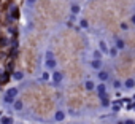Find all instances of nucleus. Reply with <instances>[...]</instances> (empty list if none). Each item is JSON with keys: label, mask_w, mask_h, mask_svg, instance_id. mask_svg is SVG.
<instances>
[{"label": "nucleus", "mask_w": 135, "mask_h": 124, "mask_svg": "<svg viewBox=\"0 0 135 124\" xmlns=\"http://www.w3.org/2000/svg\"><path fill=\"white\" fill-rule=\"evenodd\" d=\"M48 57H49V59L46 60V65H48L49 69H54V67H56V60L52 59V56H51V54H48Z\"/></svg>", "instance_id": "2"}, {"label": "nucleus", "mask_w": 135, "mask_h": 124, "mask_svg": "<svg viewBox=\"0 0 135 124\" xmlns=\"http://www.w3.org/2000/svg\"><path fill=\"white\" fill-rule=\"evenodd\" d=\"M13 78H15V80H21V78H22V73H21V72H16V73L13 75Z\"/></svg>", "instance_id": "10"}, {"label": "nucleus", "mask_w": 135, "mask_h": 124, "mask_svg": "<svg viewBox=\"0 0 135 124\" xmlns=\"http://www.w3.org/2000/svg\"><path fill=\"white\" fill-rule=\"evenodd\" d=\"M100 48H102V51H103V53L107 51V45H105V43H100Z\"/></svg>", "instance_id": "17"}, {"label": "nucleus", "mask_w": 135, "mask_h": 124, "mask_svg": "<svg viewBox=\"0 0 135 124\" xmlns=\"http://www.w3.org/2000/svg\"><path fill=\"white\" fill-rule=\"evenodd\" d=\"M27 2H29V3H33V2H35V0H27Z\"/></svg>", "instance_id": "20"}, {"label": "nucleus", "mask_w": 135, "mask_h": 124, "mask_svg": "<svg viewBox=\"0 0 135 124\" xmlns=\"http://www.w3.org/2000/svg\"><path fill=\"white\" fill-rule=\"evenodd\" d=\"M11 122H13L11 118H8V116L7 118H2V124H11Z\"/></svg>", "instance_id": "6"}, {"label": "nucleus", "mask_w": 135, "mask_h": 124, "mask_svg": "<svg viewBox=\"0 0 135 124\" xmlns=\"http://www.w3.org/2000/svg\"><path fill=\"white\" fill-rule=\"evenodd\" d=\"M133 86H135V81H133V80H127V81H126V88H127V89H130V88H133Z\"/></svg>", "instance_id": "4"}, {"label": "nucleus", "mask_w": 135, "mask_h": 124, "mask_svg": "<svg viewBox=\"0 0 135 124\" xmlns=\"http://www.w3.org/2000/svg\"><path fill=\"white\" fill-rule=\"evenodd\" d=\"M91 65H92L94 69H100V62H99V59H97V60H94V62H92Z\"/></svg>", "instance_id": "8"}, {"label": "nucleus", "mask_w": 135, "mask_h": 124, "mask_svg": "<svg viewBox=\"0 0 135 124\" xmlns=\"http://www.w3.org/2000/svg\"><path fill=\"white\" fill-rule=\"evenodd\" d=\"M56 119H57V121H62V119H64V113H62V111H57V113H56Z\"/></svg>", "instance_id": "7"}, {"label": "nucleus", "mask_w": 135, "mask_h": 124, "mask_svg": "<svg viewBox=\"0 0 135 124\" xmlns=\"http://www.w3.org/2000/svg\"><path fill=\"white\" fill-rule=\"evenodd\" d=\"M86 88H88V89H94V83H92V81H88V83H86Z\"/></svg>", "instance_id": "13"}, {"label": "nucleus", "mask_w": 135, "mask_h": 124, "mask_svg": "<svg viewBox=\"0 0 135 124\" xmlns=\"http://www.w3.org/2000/svg\"><path fill=\"white\" fill-rule=\"evenodd\" d=\"M80 24H81V27H84V29H86V27H88V26H89V24H88V21H86V19H83V21H81V22H80Z\"/></svg>", "instance_id": "15"}, {"label": "nucleus", "mask_w": 135, "mask_h": 124, "mask_svg": "<svg viewBox=\"0 0 135 124\" xmlns=\"http://www.w3.org/2000/svg\"><path fill=\"white\" fill-rule=\"evenodd\" d=\"M94 57H95V59H100V57H102V54H100L99 51H95V53H94Z\"/></svg>", "instance_id": "16"}, {"label": "nucleus", "mask_w": 135, "mask_h": 124, "mask_svg": "<svg viewBox=\"0 0 135 124\" xmlns=\"http://www.w3.org/2000/svg\"><path fill=\"white\" fill-rule=\"evenodd\" d=\"M119 124H124V122H119Z\"/></svg>", "instance_id": "21"}, {"label": "nucleus", "mask_w": 135, "mask_h": 124, "mask_svg": "<svg viewBox=\"0 0 135 124\" xmlns=\"http://www.w3.org/2000/svg\"><path fill=\"white\" fill-rule=\"evenodd\" d=\"M99 92H100V96H103V94H105V86H103V84H100V86H99Z\"/></svg>", "instance_id": "11"}, {"label": "nucleus", "mask_w": 135, "mask_h": 124, "mask_svg": "<svg viewBox=\"0 0 135 124\" xmlns=\"http://www.w3.org/2000/svg\"><path fill=\"white\" fill-rule=\"evenodd\" d=\"M15 108H16V110H21V108H22V102H19V100H18V102L15 103Z\"/></svg>", "instance_id": "12"}, {"label": "nucleus", "mask_w": 135, "mask_h": 124, "mask_svg": "<svg viewBox=\"0 0 135 124\" xmlns=\"http://www.w3.org/2000/svg\"><path fill=\"white\" fill-rule=\"evenodd\" d=\"M52 80H54V83H60V81H62V73L54 72V73H52Z\"/></svg>", "instance_id": "3"}, {"label": "nucleus", "mask_w": 135, "mask_h": 124, "mask_svg": "<svg viewBox=\"0 0 135 124\" xmlns=\"http://www.w3.org/2000/svg\"><path fill=\"white\" fill-rule=\"evenodd\" d=\"M132 22H133V24H135V15H133V16H132Z\"/></svg>", "instance_id": "19"}, {"label": "nucleus", "mask_w": 135, "mask_h": 124, "mask_svg": "<svg viewBox=\"0 0 135 124\" xmlns=\"http://www.w3.org/2000/svg\"><path fill=\"white\" fill-rule=\"evenodd\" d=\"M99 78H100L102 81H105V80L108 78V73H107V72H100V73H99Z\"/></svg>", "instance_id": "5"}, {"label": "nucleus", "mask_w": 135, "mask_h": 124, "mask_svg": "<svg viewBox=\"0 0 135 124\" xmlns=\"http://www.w3.org/2000/svg\"><path fill=\"white\" fill-rule=\"evenodd\" d=\"M16 94H18V91H16L15 88H13V89H10V91L7 92V96H5V100H7V102H13V99H15V96H16Z\"/></svg>", "instance_id": "1"}, {"label": "nucleus", "mask_w": 135, "mask_h": 124, "mask_svg": "<svg viewBox=\"0 0 135 124\" xmlns=\"http://www.w3.org/2000/svg\"><path fill=\"white\" fill-rule=\"evenodd\" d=\"M72 11H73V13H78V11H80V7H78V5H73V7H72Z\"/></svg>", "instance_id": "14"}, {"label": "nucleus", "mask_w": 135, "mask_h": 124, "mask_svg": "<svg viewBox=\"0 0 135 124\" xmlns=\"http://www.w3.org/2000/svg\"><path fill=\"white\" fill-rule=\"evenodd\" d=\"M126 124H135V121H132V119H129V121H127Z\"/></svg>", "instance_id": "18"}, {"label": "nucleus", "mask_w": 135, "mask_h": 124, "mask_svg": "<svg viewBox=\"0 0 135 124\" xmlns=\"http://www.w3.org/2000/svg\"><path fill=\"white\" fill-rule=\"evenodd\" d=\"M116 46H118L119 49H122V48H124V41H122V40H118V41H116Z\"/></svg>", "instance_id": "9"}]
</instances>
